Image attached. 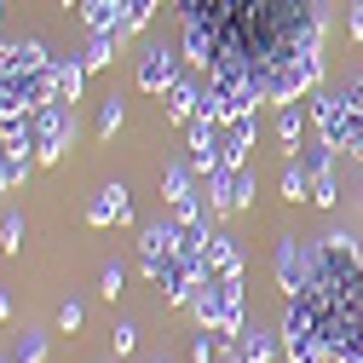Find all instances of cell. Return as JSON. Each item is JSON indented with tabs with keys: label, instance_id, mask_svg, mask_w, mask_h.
Listing matches in <instances>:
<instances>
[{
	"label": "cell",
	"instance_id": "ba28073f",
	"mask_svg": "<svg viewBox=\"0 0 363 363\" xmlns=\"http://www.w3.org/2000/svg\"><path fill=\"white\" fill-rule=\"evenodd\" d=\"M185 139H191V173H219L225 162H219V127L208 121V116H196V121H185Z\"/></svg>",
	"mask_w": 363,
	"mask_h": 363
},
{
	"label": "cell",
	"instance_id": "e0dca14e",
	"mask_svg": "<svg viewBox=\"0 0 363 363\" xmlns=\"http://www.w3.org/2000/svg\"><path fill=\"white\" fill-rule=\"evenodd\" d=\"M300 133H306V116H300V99H294V104H277V139H283V150H289V156L300 150Z\"/></svg>",
	"mask_w": 363,
	"mask_h": 363
},
{
	"label": "cell",
	"instance_id": "7402d4cb",
	"mask_svg": "<svg viewBox=\"0 0 363 363\" xmlns=\"http://www.w3.org/2000/svg\"><path fill=\"white\" fill-rule=\"evenodd\" d=\"M121 116H127V104H121V93H110V99H104V110H99V139H116Z\"/></svg>",
	"mask_w": 363,
	"mask_h": 363
},
{
	"label": "cell",
	"instance_id": "4316f807",
	"mask_svg": "<svg viewBox=\"0 0 363 363\" xmlns=\"http://www.w3.org/2000/svg\"><path fill=\"white\" fill-rule=\"evenodd\" d=\"M110 340H116V352H121V357H127V352H133V346H139V329H133V323H121V329H116V335H110Z\"/></svg>",
	"mask_w": 363,
	"mask_h": 363
},
{
	"label": "cell",
	"instance_id": "1f68e13d",
	"mask_svg": "<svg viewBox=\"0 0 363 363\" xmlns=\"http://www.w3.org/2000/svg\"><path fill=\"white\" fill-rule=\"evenodd\" d=\"M0 18H6V0H0Z\"/></svg>",
	"mask_w": 363,
	"mask_h": 363
},
{
	"label": "cell",
	"instance_id": "277c9868",
	"mask_svg": "<svg viewBox=\"0 0 363 363\" xmlns=\"http://www.w3.org/2000/svg\"><path fill=\"white\" fill-rule=\"evenodd\" d=\"M185 254V231L179 225H145L139 231V265H145V277L162 283V271Z\"/></svg>",
	"mask_w": 363,
	"mask_h": 363
},
{
	"label": "cell",
	"instance_id": "f1b7e54d",
	"mask_svg": "<svg viewBox=\"0 0 363 363\" xmlns=\"http://www.w3.org/2000/svg\"><path fill=\"white\" fill-rule=\"evenodd\" d=\"M346 99H352V110H357V121H363V75L346 86ZM357 156H363V145H357Z\"/></svg>",
	"mask_w": 363,
	"mask_h": 363
},
{
	"label": "cell",
	"instance_id": "8fae6325",
	"mask_svg": "<svg viewBox=\"0 0 363 363\" xmlns=\"http://www.w3.org/2000/svg\"><path fill=\"white\" fill-rule=\"evenodd\" d=\"M121 219H133L127 185H104V191L93 196V208H86V225H121Z\"/></svg>",
	"mask_w": 363,
	"mask_h": 363
},
{
	"label": "cell",
	"instance_id": "cb8c5ba5",
	"mask_svg": "<svg viewBox=\"0 0 363 363\" xmlns=\"http://www.w3.org/2000/svg\"><path fill=\"white\" fill-rule=\"evenodd\" d=\"M0 248H6V254L23 248V213H6V219H0Z\"/></svg>",
	"mask_w": 363,
	"mask_h": 363
},
{
	"label": "cell",
	"instance_id": "4dcf8cb0",
	"mask_svg": "<svg viewBox=\"0 0 363 363\" xmlns=\"http://www.w3.org/2000/svg\"><path fill=\"white\" fill-rule=\"evenodd\" d=\"M6 317H12V294H0V323H6Z\"/></svg>",
	"mask_w": 363,
	"mask_h": 363
},
{
	"label": "cell",
	"instance_id": "9c48e42d",
	"mask_svg": "<svg viewBox=\"0 0 363 363\" xmlns=\"http://www.w3.org/2000/svg\"><path fill=\"white\" fill-rule=\"evenodd\" d=\"M139 93H167V86L179 81V52H167V47H150L145 58H139Z\"/></svg>",
	"mask_w": 363,
	"mask_h": 363
},
{
	"label": "cell",
	"instance_id": "9a60e30c",
	"mask_svg": "<svg viewBox=\"0 0 363 363\" xmlns=\"http://www.w3.org/2000/svg\"><path fill=\"white\" fill-rule=\"evenodd\" d=\"M162 196H167L173 208L196 202V196H191V162H173V167H162Z\"/></svg>",
	"mask_w": 363,
	"mask_h": 363
},
{
	"label": "cell",
	"instance_id": "836d02e7",
	"mask_svg": "<svg viewBox=\"0 0 363 363\" xmlns=\"http://www.w3.org/2000/svg\"><path fill=\"white\" fill-rule=\"evenodd\" d=\"M0 363H12V357H0Z\"/></svg>",
	"mask_w": 363,
	"mask_h": 363
},
{
	"label": "cell",
	"instance_id": "603a6c76",
	"mask_svg": "<svg viewBox=\"0 0 363 363\" xmlns=\"http://www.w3.org/2000/svg\"><path fill=\"white\" fill-rule=\"evenodd\" d=\"M306 179H311V196H306V202H311V208H335V179H329V173H306Z\"/></svg>",
	"mask_w": 363,
	"mask_h": 363
},
{
	"label": "cell",
	"instance_id": "ac0fdd59",
	"mask_svg": "<svg viewBox=\"0 0 363 363\" xmlns=\"http://www.w3.org/2000/svg\"><path fill=\"white\" fill-rule=\"evenodd\" d=\"M277 191H283L289 202H300V196H311V179H306V167H300V156H289V162H283V173H277Z\"/></svg>",
	"mask_w": 363,
	"mask_h": 363
},
{
	"label": "cell",
	"instance_id": "7c38bea8",
	"mask_svg": "<svg viewBox=\"0 0 363 363\" xmlns=\"http://www.w3.org/2000/svg\"><path fill=\"white\" fill-rule=\"evenodd\" d=\"M185 64H191V69H202V75L219 64V40H213L202 23H185Z\"/></svg>",
	"mask_w": 363,
	"mask_h": 363
},
{
	"label": "cell",
	"instance_id": "83f0119b",
	"mask_svg": "<svg viewBox=\"0 0 363 363\" xmlns=\"http://www.w3.org/2000/svg\"><path fill=\"white\" fill-rule=\"evenodd\" d=\"M346 35L363 40V0H352V6H346Z\"/></svg>",
	"mask_w": 363,
	"mask_h": 363
},
{
	"label": "cell",
	"instance_id": "8992f818",
	"mask_svg": "<svg viewBox=\"0 0 363 363\" xmlns=\"http://www.w3.org/2000/svg\"><path fill=\"white\" fill-rule=\"evenodd\" d=\"M277 277H283V294H289V300L317 277V254L300 248V237H283V242H277Z\"/></svg>",
	"mask_w": 363,
	"mask_h": 363
},
{
	"label": "cell",
	"instance_id": "d6a6232c",
	"mask_svg": "<svg viewBox=\"0 0 363 363\" xmlns=\"http://www.w3.org/2000/svg\"><path fill=\"white\" fill-rule=\"evenodd\" d=\"M64 6H81V0H64Z\"/></svg>",
	"mask_w": 363,
	"mask_h": 363
},
{
	"label": "cell",
	"instance_id": "ffe728a7",
	"mask_svg": "<svg viewBox=\"0 0 363 363\" xmlns=\"http://www.w3.org/2000/svg\"><path fill=\"white\" fill-rule=\"evenodd\" d=\"M116 47H121V35L104 29V35L86 40V58H81V64H86V69H104V64H116Z\"/></svg>",
	"mask_w": 363,
	"mask_h": 363
},
{
	"label": "cell",
	"instance_id": "52a82bcc",
	"mask_svg": "<svg viewBox=\"0 0 363 363\" xmlns=\"http://www.w3.org/2000/svg\"><path fill=\"white\" fill-rule=\"evenodd\" d=\"M254 139H259V116H237V121H225V127H219V162H225V167H248Z\"/></svg>",
	"mask_w": 363,
	"mask_h": 363
},
{
	"label": "cell",
	"instance_id": "30bf717a",
	"mask_svg": "<svg viewBox=\"0 0 363 363\" xmlns=\"http://www.w3.org/2000/svg\"><path fill=\"white\" fill-rule=\"evenodd\" d=\"M162 99H167V121L185 127V121H196V116H202V81H185V75H179Z\"/></svg>",
	"mask_w": 363,
	"mask_h": 363
},
{
	"label": "cell",
	"instance_id": "5b68a950",
	"mask_svg": "<svg viewBox=\"0 0 363 363\" xmlns=\"http://www.w3.org/2000/svg\"><path fill=\"white\" fill-rule=\"evenodd\" d=\"M208 202H213V213H242L254 202V167H219V173H208Z\"/></svg>",
	"mask_w": 363,
	"mask_h": 363
},
{
	"label": "cell",
	"instance_id": "d4e9b609",
	"mask_svg": "<svg viewBox=\"0 0 363 363\" xmlns=\"http://www.w3.org/2000/svg\"><path fill=\"white\" fill-rule=\"evenodd\" d=\"M121 289H127V271H121V265H104V277H99V294H104V300H116Z\"/></svg>",
	"mask_w": 363,
	"mask_h": 363
},
{
	"label": "cell",
	"instance_id": "6da1fadb",
	"mask_svg": "<svg viewBox=\"0 0 363 363\" xmlns=\"http://www.w3.org/2000/svg\"><path fill=\"white\" fill-rule=\"evenodd\" d=\"M191 317L219 335V340H237L248 323H242V277H202L196 300H191Z\"/></svg>",
	"mask_w": 363,
	"mask_h": 363
},
{
	"label": "cell",
	"instance_id": "3957f363",
	"mask_svg": "<svg viewBox=\"0 0 363 363\" xmlns=\"http://www.w3.org/2000/svg\"><path fill=\"white\" fill-rule=\"evenodd\" d=\"M69 139H75V104L52 99V104H40V110L29 116V145H35V162H40V167L58 162V156L69 150Z\"/></svg>",
	"mask_w": 363,
	"mask_h": 363
},
{
	"label": "cell",
	"instance_id": "7a4b0ae2",
	"mask_svg": "<svg viewBox=\"0 0 363 363\" xmlns=\"http://www.w3.org/2000/svg\"><path fill=\"white\" fill-rule=\"evenodd\" d=\"M311 121H317V139H323L329 150L357 156V145H363V121H357V110H352L346 93H323V86H317V93H311Z\"/></svg>",
	"mask_w": 363,
	"mask_h": 363
},
{
	"label": "cell",
	"instance_id": "e575fe53",
	"mask_svg": "<svg viewBox=\"0 0 363 363\" xmlns=\"http://www.w3.org/2000/svg\"><path fill=\"white\" fill-rule=\"evenodd\" d=\"M156 363H167V357H156Z\"/></svg>",
	"mask_w": 363,
	"mask_h": 363
},
{
	"label": "cell",
	"instance_id": "4fadbf2b",
	"mask_svg": "<svg viewBox=\"0 0 363 363\" xmlns=\"http://www.w3.org/2000/svg\"><path fill=\"white\" fill-rule=\"evenodd\" d=\"M208 277H242V254L231 237H208Z\"/></svg>",
	"mask_w": 363,
	"mask_h": 363
},
{
	"label": "cell",
	"instance_id": "f546056e",
	"mask_svg": "<svg viewBox=\"0 0 363 363\" xmlns=\"http://www.w3.org/2000/svg\"><path fill=\"white\" fill-rule=\"evenodd\" d=\"M191 357H196V363H208V357H213V340H208V329L196 335V346H191Z\"/></svg>",
	"mask_w": 363,
	"mask_h": 363
},
{
	"label": "cell",
	"instance_id": "d6986e66",
	"mask_svg": "<svg viewBox=\"0 0 363 363\" xmlns=\"http://www.w3.org/2000/svg\"><path fill=\"white\" fill-rule=\"evenodd\" d=\"M52 81H58V99L75 104V99H81V81H86V64H81V58H75V64H58Z\"/></svg>",
	"mask_w": 363,
	"mask_h": 363
},
{
	"label": "cell",
	"instance_id": "44dd1931",
	"mask_svg": "<svg viewBox=\"0 0 363 363\" xmlns=\"http://www.w3.org/2000/svg\"><path fill=\"white\" fill-rule=\"evenodd\" d=\"M40 357H47V329H23L12 346V363H40Z\"/></svg>",
	"mask_w": 363,
	"mask_h": 363
},
{
	"label": "cell",
	"instance_id": "5bb4252c",
	"mask_svg": "<svg viewBox=\"0 0 363 363\" xmlns=\"http://www.w3.org/2000/svg\"><path fill=\"white\" fill-rule=\"evenodd\" d=\"M231 346L242 352V363H277V346H283V340H277V335H259V329H242Z\"/></svg>",
	"mask_w": 363,
	"mask_h": 363
},
{
	"label": "cell",
	"instance_id": "484cf974",
	"mask_svg": "<svg viewBox=\"0 0 363 363\" xmlns=\"http://www.w3.org/2000/svg\"><path fill=\"white\" fill-rule=\"evenodd\" d=\"M58 329H64V335H75V329H81V306H75V300H64V306H58Z\"/></svg>",
	"mask_w": 363,
	"mask_h": 363
},
{
	"label": "cell",
	"instance_id": "2e32d148",
	"mask_svg": "<svg viewBox=\"0 0 363 363\" xmlns=\"http://www.w3.org/2000/svg\"><path fill=\"white\" fill-rule=\"evenodd\" d=\"M81 23L93 29V35L116 29V23H121V0H81Z\"/></svg>",
	"mask_w": 363,
	"mask_h": 363
}]
</instances>
